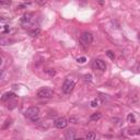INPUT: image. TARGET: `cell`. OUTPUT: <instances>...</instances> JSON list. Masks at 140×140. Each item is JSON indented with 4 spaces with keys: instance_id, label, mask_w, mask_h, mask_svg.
<instances>
[{
    "instance_id": "27",
    "label": "cell",
    "mask_w": 140,
    "mask_h": 140,
    "mask_svg": "<svg viewBox=\"0 0 140 140\" xmlns=\"http://www.w3.org/2000/svg\"><path fill=\"white\" fill-rule=\"evenodd\" d=\"M1 65H2V58L0 57V66H1Z\"/></svg>"
},
{
    "instance_id": "16",
    "label": "cell",
    "mask_w": 140,
    "mask_h": 140,
    "mask_svg": "<svg viewBox=\"0 0 140 140\" xmlns=\"http://www.w3.org/2000/svg\"><path fill=\"white\" fill-rule=\"evenodd\" d=\"M106 56L108 57L109 59H112V60H114V58H115V54H114L112 50H107V52H106Z\"/></svg>"
},
{
    "instance_id": "9",
    "label": "cell",
    "mask_w": 140,
    "mask_h": 140,
    "mask_svg": "<svg viewBox=\"0 0 140 140\" xmlns=\"http://www.w3.org/2000/svg\"><path fill=\"white\" fill-rule=\"evenodd\" d=\"M101 117H102V114H101L100 112H96V113H93L90 116V119H91L92 122H97Z\"/></svg>"
},
{
    "instance_id": "23",
    "label": "cell",
    "mask_w": 140,
    "mask_h": 140,
    "mask_svg": "<svg viewBox=\"0 0 140 140\" xmlns=\"http://www.w3.org/2000/svg\"><path fill=\"white\" fill-rule=\"evenodd\" d=\"M10 125H11V122H10V120H7V122H6V124L3 125V128H4V129H6V128H8V126H10Z\"/></svg>"
},
{
    "instance_id": "2",
    "label": "cell",
    "mask_w": 140,
    "mask_h": 140,
    "mask_svg": "<svg viewBox=\"0 0 140 140\" xmlns=\"http://www.w3.org/2000/svg\"><path fill=\"white\" fill-rule=\"evenodd\" d=\"M54 95V92L49 88H42L37 91V96L41 98H52Z\"/></svg>"
},
{
    "instance_id": "24",
    "label": "cell",
    "mask_w": 140,
    "mask_h": 140,
    "mask_svg": "<svg viewBox=\"0 0 140 140\" xmlns=\"http://www.w3.org/2000/svg\"><path fill=\"white\" fill-rule=\"evenodd\" d=\"M100 98L102 100V102H105V100H106V95H104V94H100Z\"/></svg>"
},
{
    "instance_id": "20",
    "label": "cell",
    "mask_w": 140,
    "mask_h": 140,
    "mask_svg": "<svg viewBox=\"0 0 140 140\" xmlns=\"http://www.w3.org/2000/svg\"><path fill=\"white\" fill-rule=\"evenodd\" d=\"M77 61H78L79 63H84L85 61H87V58H85V57H79V58L77 59Z\"/></svg>"
},
{
    "instance_id": "19",
    "label": "cell",
    "mask_w": 140,
    "mask_h": 140,
    "mask_svg": "<svg viewBox=\"0 0 140 140\" xmlns=\"http://www.w3.org/2000/svg\"><path fill=\"white\" fill-rule=\"evenodd\" d=\"M91 106L92 107H97L98 106V101L96 100V98H94V100L91 101Z\"/></svg>"
},
{
    "instance_id": "22",
    "label": "cell",
    "mask_w": 140,
    "mask_h": 140,
    "mask_svg": "<svg viewBox=\"0 0 140 140\" xmlns=\"http://www.w3.org/2000/svg\"><path fill=\"white\" fill-rule=\"evenodd\" d=\"M70 122H73V124H77L78 122V119H77L76 117H70Z\"/></svg>"
},
{
    "instance_id": "3",
    "label": "cell",
    "mask_w": 140,
    "mask_h": 140,
    "mask_svg": "<svg viewBox=\"0 0 140 140\" xmlns=\"http://www.w3.org/2000/svg\"><path fill=\"white\" fill-rule=\"evenodd\" d=\"M73 88H74V82L72 80H70V79H67L62 84V91H63V93L69 94L72 92Z\"/></svg>"
},
{
    "instance_id": "12",
    "label": "cell",
    "mask_w": 140,
    "mask_h": 140,
    "mask_svg": "<svg viewBox=\"0 0 140 140\" xmlns=\"http://www.w3.org/2000/svg\"><path fill=\"white\" fill-rule=\"evenodd\" d=\"M87 140H96V133L94 131H89L87 133V137H85Z\"/></svg>"
},
{
    "instance_id": "15",
    "label": "cell",
    "mask_w": 140,
    "mask_h": 140,
    "mask_svg": "<svg viewBox=\"0 0 140 140\" xmlns=\"http://www.w3.org/2000/svg\"><path fill=\"white\" fill-rule=\"evenodd\" d=\"M83 80H84V82L90 83L92 81V74H90V73L84 74V76H83Z\"/></svg>"
},
{
    "instance_id": "25",
    "label": "cell",
    "mask_w": 140,
    "mask_h": 140,
    "mask_svg": "<svg viewBox=\"0 0 140 140\" xmlns=\"http://www.w3.org/2000/svg\"><path fill=\"white\" fill-rule=\"evenodd\" d=\"M9 31H10V27H9L8 25H6V26H4V32H6V33H8Z\"/></svg>"
},
{
    "instance_id": "28",
    "label": "cell",
    "mask_w": 140,
    "mask_h": 140,
    "mask_svg": "<svg viewBox=\"0 0 140 140\" xmlns=\"http://www.w3.org/2000/svg\"><path fill=\"white\" fill-rule=\"evenodd\" d=\"M74 140H84L83 138H78V139H74Z\"/></svg>"
},
{
    "instance_id": "17",
    "label": "cell",
    "mask_w": 140,
    "mask_h": 140,
    "mask_svg": "<svg viewBox=\"0 0 140 140\" xmlns=\"http://www.w3.org/2000/svg\"><path fill=\"white\" fill-rule=\"evenodd\" d=\"M11 43V41L10 39H8V38H1L0 39V44H1V45H9V44Z\"/></svg>"
},
{
    "instance_id": "18",
    "label": "cell",
    "mask_w": 140,
    "mask_h": 140,
    "mask_svg": "<svg viewBox=\"0 0 140 140\" xmlns=\"http://www.w3.org/2000/svg\"><path fill=\"white\" fill-rule=\"evenodd\" d=\"M0 4L1 6H10L11 1L10 0H0Z\"/></svg>"
},
{
    "instance_id": "13",
    "label": "cell",
    "mask_w": 140,
    "mask_h": 140,
    "mask_svg": "<svg viewBox=\"0 0 140 140\" xmlns=\"http://www.w3.org/2000/svg\"><path fill=\"white\" fill-rule=\"evenodd\" d=\"M12 97H15V94L12 93V92H9V93H6L3 96H2L1 100L2 101H8V100H10V98H12Z\"/></svg>"
},
{
    "instance_id": "8",
    "label": "cell",
    "mask_w": 140,
    "mask_h": 140,
    "mask_svg": "<svg viewBox=\"0 0 140 140\" xmlns=\"http://www.w3.org/2000/svg\"><path fill=\"white\" fill-rule=\"evenodd\" d=\"M31 20H32V15H31V13H24V14L22 15V18H21V22L23 24L30 23Z\"/></svg>"
},
{
    "instance_id": "11",
    "label": "cell",
    "mask_w": 140,
    "mask_h": 140,
    "mask_svg": "<svg viewBox=\"0 0 140 140\" xmlns=\"http://www.w3.org/2000/svg\"><path fill=\"white\" fill-rule=\"evenodd\" d=\"M39 34H41V30H39V28H34V30L28 32V35H30L31 37H36V36H38Z\"/></svg>"
},
{
    "instance_id": "21",
    "label": "cell",
    "mask_w": 140,
    "mask_h": 140,
    "mask_svg": "<svg viewBox=\"0 0 140 140\" xmlns=\"http://www.w3.org/2000/svg\"><path fill=\"white\" fill-rule=\"evenodd\" d=\"M47 73L49 74V76H55V74H56V71H55L54 69H48L47 70Z\"/></svg>"
},
{
    "instance_id": "1",
    "label": "cell",
    "mask_w": 140,
    "mask_h": 140,
    "mask_svg": "<svg viewBox=\"0 0 140 140\" xmlns=\"http://www.w3.org/2000/svg\"><path fill=\"white\" fill-rule=\"evenodd\" d=\"M25 116L30 119H32L33 122H37L38 120V117H39V108L36 106H31L26 109L25 112Z\"/></svg>"
},
{
    "instance_id": "6",
    "label": "cell",
    "mask_w": 140,
    "mask_h": 140,
    "mask_svg": "<svg viewBox=\"0 0 140 140\" xmlns=\"http://www.w3.org/2000/svg\"><path fill=\"white\" fill-rule=\"evenodd\" d=\"M93 68L94 69L101 70V71H104L106 69V63L102 60V59H94L93 60Z\"/></svg>"
},
{
    "instance_id": "29",
    "label": "cell",
    "mask_w": 140,
    "mask_h": 140,
    "mask_svg": "<svg viewBox=\"0 0 140 140\" xmlns=\"http://www.w3.org/2000/svg\"><path fill=\"white\" fill-rule=\"evenodd\" d=\"M0 30H1V27H0Z\"/></svg>"
},
{
    "instance_id": "4",
    "label": "cell",
    "mask_w": 140,
    "mask_h": 140,
    "mask_svg": "<svg viewBox=\"0 0 140 140\" xmlns=\"http://www.w3.org/2000/svg\"><path fill=\"white\" fill-rule=\"evenodd\" d=\"M54 125L56 128L58 129H62V128H66L68 125V120L66 119L65 117H58L56 120L54 122Z\"/></svg>"
},
{
    "instance_id": "14",
    "label": "cell",
    "mask_w": 140,
    "mask_h": 140,
    "mask_svg": "<svg viewBox=\"0 0 140 140\" xmlns=\"http://www.w3.org/2000/svg\"><path fill=\"white\" fill-rule=\"evenodd\" d=\"M127 122H131V124H135V122H136L135 115H133L132 113H130V114H128V115H127Z\"/></svg>"
},
{
    "instance_id": "5",
    "label": "cell",
    "mask_w": 140,
    "mask_h": 140,
    "mask_svg": "<svg viewBox=\"0 0 140 140\" xmlns=\"http://www.w3.org/2000/svg\"><path fill=\"white\" fill-rule=\"evenodd\" d=\"M80 38H81V42H82V43L89 45V44H91L92 42H93V35H92L90 32H87V31H85V32H83L82 34H81Z\"/></svg>"
},
{
    "instance_id": "7",
    "label": "cell",
    "mask_w": 140,
    "mask_h": 140,
    "mask_svg": "<svg viewBox=\"0 0 140 140\" xmlns=\"http://www.w3.org/2000/svg\"><path fill=\"white\" fill-rule=\"evenodd\" d=\"M65 137H66V140H74L76 139V131L73 129H69V130L66 131Z\"/></svg>"
},
{
    "instance_id": "10",
    "label": "cell",
    "mask_w": 140,
    "mask_h": 140,
    "mask_svg": "<svg viewBox=\"0 0 140 140\" xmlns=\"http://www.w3.org/2000/svg\"><path fill=\"white\" fill-rule=\"evenodd\" d=\"M131 97H129V102L131 103V104H137L138 101H139V97H138V94L137 93H133L131 94Z\"/></svg>"
},
{
    "instance_id": "26",
    "label": "cell",
    "mask_w": 140,
    "mask_h": 140,
    "mask_svg": "<svg viewBox=\"0 0 140 140\" xmlns=\"http://www.w3.org/2000/svg\"><path fill=\"white\" fill-rule=\"evenodd\" d=\"M37 2H38L39 4H45L46 3V1H37Z\"/></svg>"
}]
</instances>
